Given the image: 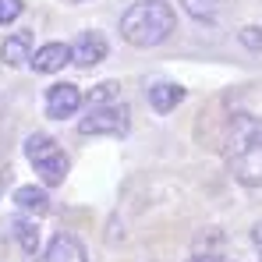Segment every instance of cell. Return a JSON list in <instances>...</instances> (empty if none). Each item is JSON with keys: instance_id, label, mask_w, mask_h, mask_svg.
<instances>
[{"instance_id": "1", "label": "cell", "mask_w": 262, "mask_h": 262, "mask_svg": "<svg viewBox=\"0 0 262 262\" xmlns=\"http://www.w3.org/2000/svg\"><path fill=\"white\" fill-rule=\"evenodd\" d=\"M223 160L237 184L262 188V117H252V114L230 117L227 138H223Z\"/></svg>"}, {"instance_id": "2", "label": "cell", "mask_w": 262, "mask_h": 262, "mask_svg": "<svg viewBox=\"0 0 262 262\" xmlns=\"http://www.w3.org/2000/svg\"><path fill=\"white\" fill-rule=\"evenodd\" d=\"M177 18L174 11L163 4V0H142V4H131L128 11L121 14V36L131 46H160L170 32H174Z\"/></svg>"}, {"instance_id": "3", "label": "cell", "mask_w": 262, "mask_h": 262, "mask_svg": "<svg viewBox=\"0 0 262 262\" xmlns=\"http://www.w3.org/2000/svg\"><path fill=\"white\" fill-rule=\"evenodd\" d=\"M25 156H29L32 170L43 177V184H50V188L68 177V152H64L60 142L50 138L46 131H36V135L25 138Z\"/></svg>"}, {"instance_id": "4", "label": "cell", "mask_w": 262, "mask_h": 262, "mask_svg": "<svg viewBox=\"0 0 262 262\" xmlns=\"http://www.w3.org/2000/svg\"><path fill=\"white\" fill-rule=\"evenodd\" d=\"M78 131L82 135H117V138H124L131 131V110L128 106H96L78 124Z\"/></svg>"}, {"instance_id": "5", "label": "cell", "mask_w": 262, "mask_h": 262, "mask_svg": "<svg viewBox=\"0 0 262 262\" xmlns=\"http://www.w3.org/2000/svg\"><path fill=\"white\" fill-rule=\"evenodd\" d=\"M82 106V89L71 82H57L53 89H46V117L53 121H68L75 117V110Z\"/></svg>"}, {"instance_id": "6", "label": "cell", "mask_w": 262, "mask_h": 262, "mask_svg": "<svg viewBox=\"0 0 262 262\" xmlns=\"http://www.w3.org/2000/svg\"><path fill=\"white\" fill-rule=\"evenodd\" d=\"M36 262H89V255H85V245H82L75 234L60 230V234H53V237H50L46 252Z\"/></svg>"}, {"instance_id": "7", "label": "cell", "mask_w": 262, "mask_h": 262, "mask_svg": "<svg viewBox=\"0 0 262 262\" xmlns=\"http://www.w3.org/2000/svg\"><path fill=\"white\" fill-rule=\"evenodd\" d=\"M103 57H106V39L99 32H82L71 46V64L78 68H96Z\"/></svg>"}, {"instance_id": "8", "label": "cell", "mask_w": 262, "mask_h": 262, "mask_svg": "<svg viewBox=\"0 0 262 262\" xmlns=\"http://www.w3.org/2000/svg\"><path fill=\"white\" fill-rule=\"evenodd\" d=\"M29 57H32V32H29V29L7 36L4 46H0V60H4L7 68H21V64H29Z\"/></svg>"}, {"instance_id": "9", "label": "cell", "mask_w": 262, "mask_h": 262, "mask_svg": "<svg viewBox=\"0 0 262 262\" xmlns=\"http://www.w3.org/2000/svg\"><path fill=\"white\" fill-rule=\"evenodd\" d=\"M64 64H71V46H64V43H46L32 57V71H39V75H53Z\"/></svg>"}, {"instance_id": "10", "label": "cell", "mask_w": 262, "mask_h": 262, "mask_svg": "<svg viewBox=\"0 0 262 262\" xmlns=\"http://www.w3.org/2000/svg\"><path fill=\"white\" fill-rule=\"evenodd\" d=\"M181 99H184V85H177V82H156V85L149 89V103L160 114H170Z\"/></svg>"}, {"instance_id": "11", "label": "cell", "mask_w": 262, "mask_h": 262, "mask_svg": "<svg viewBox=\"0 0 262 262\" xmlns=\"http://www.w3.org/2000/svg\"><path fill=\"white\" fill-rule=\"evenodd\" d=\"M14 202H18V209H29V213H36V216L50 213V195H46V188H32V184H25V188L14 191Z\"/></svg>"}, {"instance_id": "12", "label": "cell", "mask_w": 262, "mask_h": 262, "mask_svg": "<svg viewBox=\"0 0 262 262\" xmlns=\"http://www.w3.org/2000/svg\"><path fill=\"white\" fill-rule=\"evenodd\" d=\"M184 11L195 18V21H216V11H220V0H181Z\"/></svg>"}, {"instance_id": "13", "label": "cell", "mask_w": 262, "mask_h": 262, "mask_svg": "<svg viewBox=\"0 0 262 262\" xmlns=\"http://www.w3.org/2000/svg\"><path fill=\"white\" fill-rule=\"evenodd\" d=\"M14 237H18V245L25 252H36L39 248V227L29 223V220H14Z\"/></svg>"}, {"instance_id": "14", "label": "cell", "mask_w": 262, "mask_h": 262, "mask_svg": "<svg viewBox=\"0 0 262 262\" xmlns=\"http://www.w3.org/2000/svg\"><path fill=\"white\" fill-rule=\"evenodd\" d=\"M117 96V82H103V85H96L89 92V99H92V106H110V99Z\"/></svg>"}, {"instance_id": "15", "label": "cell", "mask_w": 262, "mask_h": 262, "mask_svg": "<svg viewBox=\"0 0 262 262\" xmlns=\"http://www.w3.org/2000/svg\"><path fill=\"white\" fill-rule=\"evenodd\" d=\"M25 11V4L21 0H0V25H11V21H18V14Z\"/></svg>"}, {"instance_id": "16", "label": "cell", "mask_w": 262, "mask_h": 262, "mask_svg": "<svg viewBox=\"0 0 262 262\" xmlns=\"http://www.w3.org/2000/svg\"><path fill=\"white\" fill-rule=\"evenodd\" d=\"M237 36H241V43L248 46V50H255V53H262V29H255V25H248V29H241Z\"/></svg>"}, {"instance_id": "17", "label": "cell", "mask_w": 262, "mask_h": 262, "mask_svg": "<svg viewBox=\"0 0 262 262\" xmlns=\"http://www.w3.org/2000/svg\"><path fill=\"white\" fill-rule=\"evenodd\" d=\"M252 245L259 248V255H262V220L255 223V230H252Z\"/></svg>"}, {"instance_id": "18", "label": "cell", "mask_w": 262, "mask_h": 262, "mask_svg": "<svg viewBox=\"0 0 262 262\" xmlns=\"http://www.w3.org/2000/svg\"><path fill=\"white\" fill-rule=\"evenodd\" d=\"M191 262H227V259H216V255H199V259H191Z\"/></svg>"}]
</instances>
